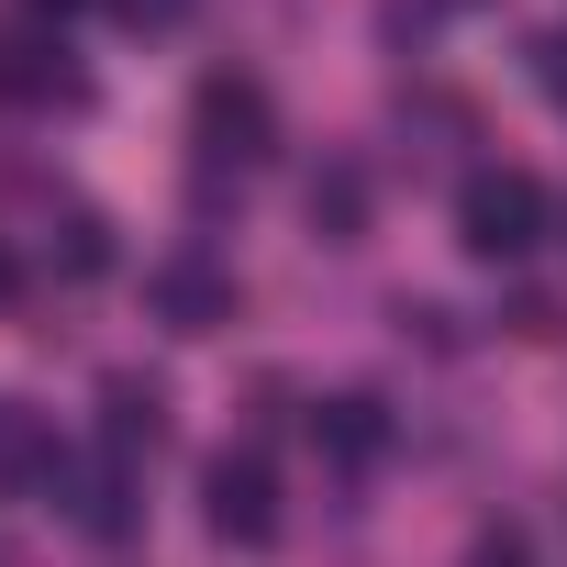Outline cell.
I'll return each instance as SVG.
<instances>
[{
  "label": "cell",
  "instance_id": "9",
  "mask_svg": "<svg viewBox=\"0 0 567 567\" xmlns=\"http://www.w3.org/2000/svg\"><path fill=\"white\" fill-rule=\"evenodd\" d=\"M312 445H323L334 467H368V456L390 445V412H379L368 390H346V401H323V412H312Z\"/></svg>",
  "mask_w": 567,
  "mask_h": 567
},
{
  "label": "cell",
  "instance_id": "2",
  "mask_svg": "<svg viewBox=\"0 0 567 567\" xmlns=\"http://www.w3.org/2000/svg\"><path fill=\"white\" fill-rule=\"evenodd\" d=\"M189 145H200V167H256V156L278 145V101H267V79L212 68L200 101H189Z\"/></svg>",
  "mask_w": 567,
  "mask_h": 567
},
{
  "label": "cell",
  "instance_id": "7",
  "mask_svg": "<svg viewBox=\"0 0 567 567\" xmlns=\"http://www.w3.org/2000/svg\"><path fill=\"white\" fill-rule=\"evenodd\" d=\"M0 101H79V68L56 34H0Z\"/></svg>",
  "mask_w": 567,
  "mask_h": 567
},
{
  "label": "cell",
  "instance_id": "4",
  "mask_svg": "<svg viewBox=\"0 0 567 567\" xmlns=\"http://www.w3.org/2000/svg\"><path fill=\"white\" fill-rule=\"evenodd\" d=\"M45 489H56V501H68V523H79V534H101V545H123V534L145 523V478H134V456H123V445L68 456Z\"/></svg>",
  "mask_w": 567,
  "mask_h": 567
},
{
  "label": "cell",
  "instance_id": "10",
  "mask_svg": "<svg viewBox=\"0 0 567 567\" xmlns=\"http://www.w3.org/2000/svg\"><path fill=\"white\" fill-rule=\"evenodd\" d=\"M312 234H323V245H357V234H368V167H357V156H334V167L312 178Z\"/></svg>",
  "mask_w": 567,
  "mask_h": 567
},
{
  "label": "cell",
  "instance_id": "11",
  "mask_svg": "<svg viewBox=\"0 0 567 567\" xmlns=\"http://www.w3.org/2000/svg\"><path fill=\"white\" fill-rule=\"evenodd\" d=\"M45 267H56V278H101V267H112V223L68 200V212L45 223Z\"/></svg>",
  "mask_w": 567,
  "mask_h": 567
},
{
  "label": "cell",
  "instance_id": "3",
  "mask_svg": "<svg viewBox=\"0 0 567 567\" xmlns=\"http://www.w3.org/2000/svg\"><path fill=\"white\" fill-rule=\"evenodd\" d=\"M200 523H212L223 545H278V467H267L256 445H223V456L200 467Z\"/></svg>",
  "mask_w": 567,
  "mask_h": 567
},
{
  "label": "cell",
  "instance_id": "8",
  "mask_svg": "<svg viewBox=\"0 0 567 567\" xmlns=\"http://www.w3.org/2000/svg\"><path fill=\"white\" fill-rule=\"evenodd\" d=\"M101 434H112L123 456H156V434H167V390L134 379V368H112V379H101Z\"/></svg>",
  "mask_w": 567,
  "mask_h": 567
},
{
  "label": "cell",
  "instance_id": "6",
  "mask_svg": "<svg viewBox=\"0 0 567 567\" xmlns=\"http://www.w3.org/2000/svg\"><path fill=\"white\" fill-rule=\"evenodd\" d=\"M68 467V445H56V423L34 412V401H0V489H45Z\"/></svg>",
  "mask_w": 567,
  "mask_h": 567
},
{
  "label": "cell",
  "instance_id": "13",
  "mask_svg": "<svg viewBox=\"0 0 567 567\" xmlns=\"http://www.w3.org/2000/svg\"><path fill=\"white\" fill-rule=\"evenodd\" d=\"M112 12H123L134 34H167V23H189V0H112Z\"/></svg>",
  "mask_w": 567,
  "mask_h": 567
},
{
  "label": "cell",
  "instance_id": "14",
  "mask_svg": "<svg viewBox=\"0 0 567 567\" xmlns=\"http://www.w3.org/2000/svg\"><path fill=\"white\" fill-rule=\"evenodd\" d=\"M23 12H34V23H68V12H79V0H23Z\"/></svg>",
  "mask_w": 567,
  "mask_h": 567
},
{
  "label": "cell",
  "instance_id": "5",
  "mask_svg": "<svg viewBox=\"0 0 567 567\" xmlns=\"http://www.w3.org/2000/svg\"><path fill=\"white\" fill-rule=\"evenodd\" d=\"M145 312H156L167 334H223V323H234V267H212L200 245L156 256V267H145Z\"/></svg>",
  "mask_w": 567,
  "mask_h": 567
},
{
  "label": "cell",
  "instance_id": "12",
  "mask_svg": "<svg viewBox=\"0 0 567 567\" xmlns=\"http://www.w3.org/2000/svg\"><path fill=\"white\" fill-rule=\"evenodd\" d=\"M467 567H534V534L523 523H478L467 534Z\"/></svg>",
  "mask_w": 567,
  "mask_h": 567
},
{
  "label": "cell",
  "instance_id": "1",
  "mask_svg": "<svg viewBox=\"0 0 567 567\" xmlns=\"http://www.w3.org/2000/svg\"><path fill=\"white\" fill-rule=\"evenodd\" d=\"M456 245H467L478 267L534 256V245H545V178H534V167H478V178L456 189Z\"/></svg>",
  "mask_w": 567,
  "mask_h": 567
}]
</instances>
